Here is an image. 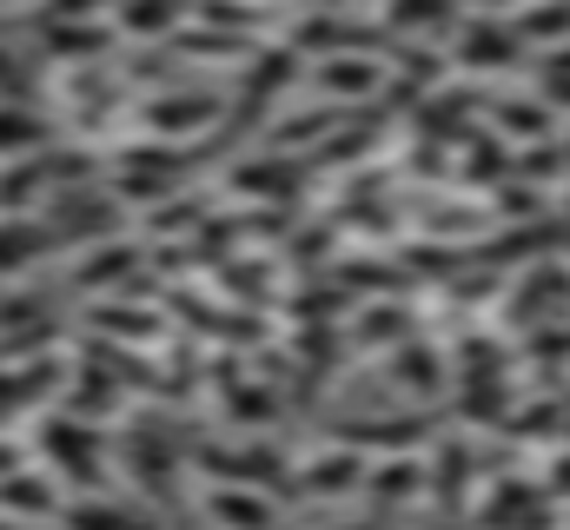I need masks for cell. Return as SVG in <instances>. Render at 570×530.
Returning a JSON list of instances; mask_svg holds the SVG:
<instances>
[{"label": "cell", "instance_id": "1", "mask_svg": "<svg viewBox=\"0 0 570 530\" xmlns=\"http://www.w3.org/2000/svg\"><path fill=\"white\" fill-rule=\"evenodd\" d=\"M27 444H33V458L67 484V491H107V438H100V424H87V418H73V411H60V404H47V411H33V431H27Z\"/></svg>", "mask_w": 570, "mask_h": 530}, {"label": "cell", "instance_id": "2", "mask_svg": "<svg viewBox=\"0 0 570 530\" xmlns=\"http://www.w3.org/2000/svg\"><path fill=\"white\" fill-rule=\"evenodd\" d=\"M134 127L166 139V146H199L206 132L226 127V94L219 87H199V80H173V87H153L134 100Z\"/></svg>", "mask_w": 570, "mask_h": 530}, {"label": "cell", "instance_id": "3", "mask_svg": "<svg viewBox=\"0 0 570 530\" xmlns=\"http://www.w3.org/2000/svg\"><path fill=\"white\" fill-rule=\"evenodd\" d=\"M153 278V239L146 233H107L94 246H80L73 265L60 272V285L73 298H107V292H134Z\"/></svg>", "mask_w": 570, "mask_h": 530}, {"label": "cell", "instance_id": "4", "mask_svg": "<svg viewBox=\"0 0 570 530\" xmlns=\"http://www.w3.org/2000/svg\"><path fill=\"white\" fill-rule=\"evenodd\" d=\"M40 219H47V233H53V253L60 246H94V239H107V233H127V206L114 199V186H73V193H53L47 206H40Z\"/></svg>", "mask_w": 570, "mask_h": 530}, {"label": "cell", "instance_id": "5", "mask_svg": "<svg viewBox=\"0 0 570 530\" xmlns=\"http://www.w3.org/2000/svg\"><path fill=\"white\" fill-rule=\"evenodd\" d=\"M134 491H140V504H166V498H179V484H186V458H179V444L166 438V431H120V464H114Z\"/></svg>", "mask_w": 570, "mask_h": 530}, {"label": "cell", "instance_id": "6", "mask_svg": "<svg viewBox=\"0 0 570 530\" xmlns=\"http://www.w3.org/2000/svg\"><path fill=\"white\" fill-rule=\"evenodd\" d=\"M219 186L233 199H246V206H292L298 186H305V159L298 153H279V146H253V153H239L219 173Z\"/></svg>", "mask_w": 570, "mask_h": 530}, {"label": "cell", "instance_id": "7", "mask_svg": "<svg viewBox=\"0 0 570 530\" xmlns=\"http://www.w3.org/2000/svg\"><path fill=\"white\" fill-rule=\"evenodd\" d=\"M146 285L134 292H107V298H87V332H100L107 345H134V352H153L159 338H166V312L159 305H140Z\"/></svg>", "mask_w": 570, "mask_h": 530}, {"label": "cell", "instance_id": "8", "mask_svg": "<svg viewBox=\"0 0 570 530\" xmlns=\"http://www.w3.org/2000/svg\"><path fill=\"white\" fill-rule=\"evenodd\" d=\"M385 80H392V60H365V53H325L305 67V87L332 107H365L385 94Z\"/></svg>", "mask_w": 570, "mask_h": 530}, {"label": "cell", "instance_id": "9", "mask_svg": "<svg viewBox=\"0 0 570 530\" xmlns=\"http://www.w3.org/2000/svg\"><path fill=\"white\" fill-rule=\"evenodd\" d=\"M199 518L213 530H279L285 498L259 491V484H199Z\"/></svg>", "mask_w": 570, "mask_h": 530}, {"label": "cell", "instance_id": "10", "mask_svg": "<svg viewBox=\"0 0 570 530\" xmlns=\"http://www.w3.org/2000/svg\"><path fill=\"white\" fill-rule=\"evenodd\" d=\"M0 511L20 530H47V524H60V511H67V484L33 458V464H20L13 478H0Z\"/></svg>", "mask_w": 570, "mask_h": 530}, {"label": "cell", "instance_id": "11", "mask_svg": "<svg viewBox=\"0 0 570 530\" xmlns=\"http://www.w3.org/2000/svg\"><path fill=\"white\" fill-rule=\"evenodd\" d=\"M365 471H372V458L332 438L325 451H312V458L298 464V498H312V504H345V498L365 491Z\"/></svg>", "mask_w": 570, "mask_h": 530}, {"label": "cell", "instance_id": "12", "mask_svg": "<svg viewBox=\"0 0 570 530\" xmlns=\"http://www.w3.org/2000/svg\"><path fill=\"white\" fill-rule=\"evenodd\" d=\"M120 27L114 20H40V53H53L60 67H107L120 60Z\"/></svg>", "mask_w": 570, "mask_h": 530}, {"label": "cell", "instance_id": "13", "mask_svg": "<svg viewBox=\"0 0 570 530\" xmlns=\"http://www.w3.org/2000/svg\"><path fill=\"white\" fill-rule=\"evenodd\" d=\"M60 530H159V511L120 498V491H67Z\"/></svg>", "mask_w": 570, "mask_h": 530}, {"label": "cell", "instance_id": "14", "mask_svg": "<svg viewBox=\"0 0 570 530\" xmlns=\"http://www.w3.org/2000/svg\"><path fill=\"white\" fill-rule=\"evenodd\" d=\"M193 20V0H114V27L134 47H166Z\"/></svg>", "mask_w": 570, "mask_h": 530}, {"label": "cell", "instance_id": "15", "mask_svg": "<svg viewBox=\"0 0 570 530\" xmlns=\"http://www.w3.org/2000/svg\"><path fill=\"white\" fill-rule=\"evenodd\" d=\"M53 259V233L40 213H0V285Z\"/></svg>", "mask_w": 570, "mask_h": 530}, {"label": "cell", "instance_id": "16", "mask_svg": "<svg viewBox=\"0 0 570 530\" xmlns=\"http://www.w3.org/2000/svg\"><path fill=\"white\" fill-rule=\"evenodd\" d=\"M431 484V471L412 458V451H399V458H372V471H365V498L379 504V511H399V504H419Z\"/></svg>", "mask_w": 570, "mask_h": 530}, {"label": "cell", "instance_id": "17", "mask_svg": "<svg viewBox=\"0 0 570 530\" xmlns=\"http://www.w3.org/2000/svg\"><path fill=\"white\" fill-rule=\"evenodd\" d=\"M518 33L511 27H491V20H471L464 33H458V67H471V73H498V67H511L518 60Z\"/></svg>", "mask_w": 570, "mask_h": 530}, {"label": "cell", "instance_id": "18", "mask_svg": "<svg viewBox=\"0 0 570 530\" xmlns=\"http://www.w3.org/2000/svg\"><path fill=\"white\" fill-rule=\"evenodd\" d=\"M53 146V127L27 107V100H0V166L7 159H33Z\"/></svg>", "mask_w": 570, "mask_h": 530}, {"label": "cell", "instance_id": "19", "mask_svg": "<svg viewBox=\"0 0 570 530\" xmlns=\"http://www.w3.org/2000/svg\"><path fill=\"white\" fill-rule=\"evenodd\" d=\"M392 385L405 398H438L444 392V359H438V345H392Z\"/></svg>", "mask_w": 570, "mask_h": 530}, {"label": "cell", "instance_id": "20", "mask_svg": "<svg viewBox=\"0 0 570 530\" xmlns=\"http://www.w3.org/2000/svg\"><path fill=\"white\" fill-rule=\"evenodd\" d=\"M352 338H358V345H405V338H412V325H405V312H399V305H372V312H358Z\"/></svg>", "mask_w": 570, "mask_h": 530}, {"label": "cell", "instance_id": "21", "mask_svg": "<svg viewBox=\"0 0 570 530\" xmlns=\"http://www.w3.org/2000/svg\"><path fill=\"white\" fill-rule=\"evenodd\" d=\"M385 20L399 27V33H425V27H444L451 20V0H385Z\"/></svg>", "mask_w": 570, "mask_h": 530}, {"label": "cell", "instance_id": "22", "mask_svg": "<svg viewBox=\"0 0 570 530\" xmlns=\"http://www.w3.org/2000/svg\"><path fill=\"white\" fill-rule=\"evenodd\" d=\"M491 120H498V132H511V139H538V132H551V114H544L538 100H504Z\"/></svg>", "mask_w": 570, "mask_h": 530}, {"label": "cell", "instance_id": "23", "mask_svg": "<svg viewBox=\"0 0 570 530\" xmlns=\"http://www.w3.org/2000/svg\"><path fill=\"white\" fill-rule=\"evenodd\" d=\"M100 13H114V0H47L40 7V20H100Z\"/></svg>", "mask_w": 570, "mask_h": 530}, {"label": "cell", "instance_id": "24", "mask_svg": "<svg viewBox=\"0 0 570 530\" xmlns=\"http://www.w3.org/2000/svg\"><path fill=\"white\" fill-rule=\"evenodd\" d=\"M20 464H33V444H27V431H0V478H13Z\"/></svg>", "mask_w": 570, "mask_h": 530}, {"label": "cell", "instance_id": "25", "mask_svg": "<svg viewBox=\"0 0 570 530\" xmlns=\"http://www.w3.org/2000/svg\"><path fill=\"white\" fill-rule=\"evenodd\" d=\"M464 7H504V0H464Z\"/></svg>", "mask_w": 570, "mask_h": 530}, {"label": "cell", "instance_id": "26", "mask_svg": "<svg viewBox=\"0 0 570 530\" xmlns=\"http://www.w3.org/2000/svg\"><path fill=\"white\" fill-rule=\"evenodd\" d=\"M0 530H20V524H13V518H7V511H0Z\"/></svg>", "mask_w": 570, "mask_h": 530}, {"label": "cell", "instance_id": "27", "mask_svg": "<svg viewBox=\"0 0 570 530\" xmlns=\"http://www.w3.org/2000/svg\"><path fill=\"white\" fill-rule=\"evenodd\" d=\"M345 530H385V524H345Z\"/></svg>", "mask_w": 570, "mask_h": 530}, {"label": "cell", "instance_id": "28", "mask_svg": "<svg viewBox=\"0 0 570 530\" xmlns=\"http://www.w3.org/2000/svg\"><path fill=\"white\" fill-rule=\"evenodd\" d=\"M279 530H298V524H279Z\"/></svg>", "mask_w": 570, "mask_h": 530}, {"label": "cell", "instance_id": "29", "mask_svg": "<svg viewBox=\"0 0 570 530\" xmlns=\"http://www.w3.org/2000/svg\"><path fill=\"white\" fill-rule=\"evenodd\" d=\"M47 530H60V524H47Z\"/></svg>", "mask_w": 570, "mask_h": 530}]
</instances>
